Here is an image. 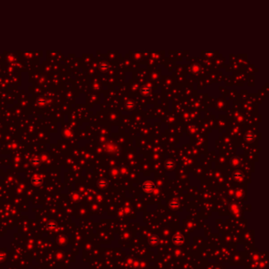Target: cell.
Here are the masks:
<instances>
[{
    "label": "cell",
    "mask_w": 269,
    "mask_h": 269,
    "mask_svg": "<svg viewBox=\"0 0 269 269\" xmlns=\"http://www.w3.org/2000/svg\"><path fill=\"white\" fill-rule=\"evenodd\" d=\"M5 258V256H4V254L3 253H0V261H1V260H2Z\"/></svg>",
    "instance_id": "obj_5"
},
{
    "label": "cell",
    "mask_w": 269,
    "mask_h": 269,
    "mask_svg": "<svg viewBox=\"0 0 269 269\" xmlns=\"http://www.w3.org/2000/svg\"><path fill=\"white\" fill-rule=\"evenodd\" d=\"M32 182L33 183L35 186H40V185H41V183L43 182V180L41 178L35 176V177L32 179Z\"/></svg>",
    "instance_id": "obj_2"
},
{
    "label": "cell",
    "mask_w": 269,
    "mask_h": 269,
    "mask_svg": "<svg viewBox=\"0 0 269 269\" xmlns=\"http://www.w3.org/2000/svg\"><path fill=\"white\" fill-rule=\"evenodd\" d=\"M142 189L145 192H152L155 189V186L152 182H145L143 185Z\"/></svg>",
    "instance_id": "obj_1"
},
{
    "label": "cell",
    "mask_w": 269,
    "mask_h": 269,
    "mask_svg": "<svg viewBox=\"0 0 269 269\" xmlns=\"http://www.w3.org/2000/svg\"><path fill=\"white\" fill-rule=\"evenodd\" d=\"M173 241H174V242L176 244H181L183 242L184 238L183 237H181V236H175V237H174Z\"/></svg>",
    "instance_id": "obj_3"
},
{
    "label": "cell",
    "mask_w": 269,
    "mask_h": 269,
    "mask_svg": "<svg viewBox=\"0 0 269 269\" xmlns=\"http://www.w3.org/2000/svg\"><path fill=\"white\" fill-rule=\"evenodd\" d=\"M56 227H57V224L55 223V222H53V221H50V222H48V223H47V228H48L49 230H55V229H56Z\"/></svg>",
    "instance_id": "obj_4"
},
{
    "label": "cell",
    "mask_w": 269,
    "mask_h": 269,
    "mask_svg": "<svg viewBox=\"0 0 269 269\" xmlns=\"http://www.w3.org/2000/svg\"><path fill=\"white\" fill-rule=\"evenodd\" d=\"M150 241H152V238L150 239ZM156 242H157V239H156H156L154 238V241H153L152 243H156Z\"/></svg>",
    "instance_id": "obj_6"
}]
</instances>
